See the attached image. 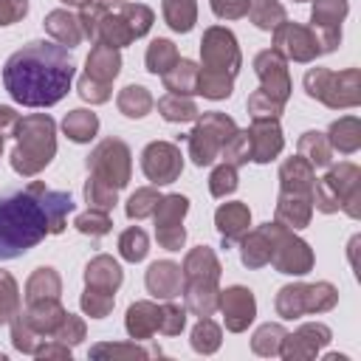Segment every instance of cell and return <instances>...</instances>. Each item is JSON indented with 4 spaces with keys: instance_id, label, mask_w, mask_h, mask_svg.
<instances>
[{
    "instance_id": "obj_1",
    "label": "cell",
    "mask_w": 361,
    "mask_h": 361,
    "mask_svg": "<svg viewBox=\"0 0 361 361\" xmlns=\"http://www.w3.org/2000/svg\"><path fill=\"white\" fill-rule=\"evenodd\" d=\"M73 209L71 192L48 189L42 180L0 192V262L17 259L45 237L59 234Z\"/></svg>"
},
{
    "instance_id": "obj_2",
    "label": "cell",
    "mask_w": 361,
    "mask_h": 361,
    "mask_svg": "<svg viewBox=\"0 0 361 361\" xmlns=\"http://www.w3.org/2000/svg\"><path fill=\"white\" fill-rule=\"evenodd\" d=\"M76 76L71 51L51 39H34L14 51L3 68V85L17 104L51 107L62 102Z\"/></svg>"
},
{
    "instance_id": "obj_3",
    "label": "cell",
    "mask_w": 361,
    "mask_h": 361,
    "mask_svg": "<svg viewBox=\"0 0 361 361\" xmlns=\"http://www.w3.org/2000/svg\"><path fill=\"white\" fill-rule=\"evenodd\" d=\"M200 59H203V68L197 73V93L214 102L228 99L234 87V76L243 62L237 37L223 25L206 28L200 39Z\"/></svg>"
},
{
    "instance_id": "obj_4",
    "label": "cell",
    "mask_w": 361,
    "mask_h": 361,
    "mask_svg": "<svg viewBox=\"0 0 361 361\" xmlns=\"http://www.w3.org/2000/svg\"><path fill=\"white\" fill-rule=\"evenodd\" d=\"M14 141L11 169L23 178H34L56 155V124L48 113L23 116L14 127Z\"/></svg>"
},
{
    "instance_id": "obj_5",
    "label": "cell",
    "mask_w": 361,
    "mask_h": 361,
    "mask_svg": "<svg viewBox=\"0 0 361 361\" xmlns=\"http://www.w3.org/2000/svg\"><path fill=\"white\" fill-rule=\"evenodd\" d=\"M183 307L195 316H212L217 310V279H220V259L209 245H197L183 259Z\"/></svg>"
},
{
    "instance_id": "obj_6",
    "label": "cell",
    "mask_w": 361,
    "mask_h": 361,
    "mask_svg": "<svg viewBox=\"0 0 361 361\" xmlns=\"http://www.w3.org/2000/svg\"><path fill=\"white\" fill-rule=\"evenodd\" d=\"M361 169L355 164H338L313 183V206L322 214L344 209L350 217L361 214Z\"/></svg>"
},
{
    "instance_id": "obj_7",
    "label": "cell",
    "mask_w": 361,
    "mask_h": 361,
    "mask_svg": "<svg viewBox=\"0 0 361 361\" xmlns=\"http://www.w3.org/2000/svg\"><path fill=\"white\" fill-rule=\"evenodd\" d=\"M118 71H121V54H118V48H113L107 42H93L90 54H87V62H85V76L76 85L79 96L85 102H90V104L110 102V96H113L110 85L118 76Z\"/></svg>"
},
{
    "instance_id": "obj_8",
    "label": "cell",
    "mask_w": 361,
    "mask_h": 361,
    "mask_svg": "<svg viewBox=\"0 0 361 361\" xmlns=\"http://www.w3.org/2000/svg\"><path fill=\"white\" fill-rule=\"evenodd\" d=\"M305 93L327 107H355L361 102L358 68H347L341 73L327 68H310L305 73Z\"/></svg>"
},
{
    "instance_id": "obj_9",
    "label": "cell",
    "mask_w": 361,
    "mask_h": 361,
    "mask_svg": "<svg viewBox=\"0 0 361 361\" xmlns=\"http://www.w3.org/2000/svg\"><path fill=\"white\" fill-rule=\"evenodd\" d=\"M237 133V124L231 116L226 113H203L195 124V130L186 135L189 144V158L195 166H209L214 164V158H220L223 147L231 141V135Z\"/></svg>"
},
{
    "instance_id": "obj_10",
    "label": "cell",
    "mask_w": 361,
    "mask_h": 361,
    "mask_svg": "<svg viewBox=\"0 0 361 361\" xmlns=\"http://www.w3.org/2000/svg\"><path fill=\"white\" fill-rule=\"evenodd\" d=\"M338 302V290L330 282H316V285H285L276 293V313L282 319H299L307 313H324Z\"/></svg>"
},
{
    "instance_id": "obj_11",
    "label": "cell",
    "mask_w": 361,
    "mask_h": 361,
    "mask_svg": "<svg viewBox=\"0 0 361 361\" xmlns=\"http://www.w3.org/2000/svg\"><path fill=\"white\" fill-rule=\"evenodd\" d=\"M130 158H133L130 147L121 138H104L87 155L85 166H87L90 178H96V180H102V183H107L113 189H124L130 183V169H133Z\"/></svg>"
},
{
    "instance_id": "obj_12",
    "label": "cell",
    "mask_w": 361,
    "mask_h": 361,
    "mask_svg": "<svg viewBox=\"0 0 361 361\" xmlns=\"http://www.w3.org/2000/svg\"><path fill=\"white\" fill-rule=\"evenodd\" d=\"M268 226V237H271V265L279 271V274H293V276H302L313 268V251L310 245L293 234V228H285L279 226L276 220L274 223H265Z\"/></svg>"
},
{
    "instance_id": "obj_13",
    "label": "cell",
    "mask_w": 361,
    "mask_h": 361,
    "mask_svg": "<svg viewBox=\"0 0 361 361\" xmlns=\"http://www.w3.org/2000/svg\"><path fill=\"white\" fill-rule=\"evenodd\" d=\"M189 212V197L183 195H164L152 212L155 217V237L158 245L166 251H180L186 243V228H183V217Z\"/></svg>"
},
{
    "instance_id": "obj_14",
    "label": "cell",
    "mask_w": 361,
    "mask_h": 361,
    "mask_svg": "<svg viewBox=\"0 0 361 361\" xmlns=\"http://www.w3.org/2000/svg\"><path fill=\"white\" fill-rule=\"evenodd\" d=\"M274 51H279L290 62H313L316 56L324 54L322 39L313 28L302 23H288V20H282L274 28Z\"/></svg>"
},
{
    "instance_id": "obj_15",
    "label": "cell",
    "mask_w": 361,
    "mask_h": 361,
    "mask_svg": "<svg viewBox=\"0 0 361 361\" xmlns=\"http://www.w3.org/2000/svg\"><path fill=\"white\" fill-rule=\"evenodd\" d=\"M141 169L155 186H166L180 178V169H183L180 149L169 141H152L141 152Z\"/></svg>"
},
{
    "instance_id": "obj_16",
    "label": "cell",
    "mask_w": 361,
    "mask_h": 361,
    "mask_svg": "<svg viewBox=\"0 0 361 361\" xmlns=\"http://www.w3.org/2000/svg\"><path fill=\"white\" fill-rule=\"evenodd\" d=\"M254 73L259 76V90L268 93L274 102L285 104L290 96V76H288V59L274 51L265 48L254 56Z\"/></svg>"
},
{
    "instance_id": "obj_17",
    "label": "cell",
    "mask_w": 361,
    "mask_h": 361,
    "mask_svg": "<svg viewBox=\"0 0 361 361\" xmlns=\"http://www.w3.org/2000/svg\"><path fill=\"white\" fill-rule=\"evenodd\" d=\"M347 11H350L347 0H316L313 3V11H310V23L313 25L310 28L319 34L324 54L338 48V42H341V23H344Z\"/></svg>"
},
{
    "instance_id": "obj_18",
    "label": "cell",
    "mask_w": 361,
    "mask_h": 361,
    "mask_svg": "<svg viewBox=\"0 0 361 361\" xmlns=\"http://www.w3.org/2000/svg\"><path fill=\"white\" fill-rule=\"evenodd\" d=\"M217 307L223 310V319H226V330L231 333H243L254 316H257V302H254V293L243 285H231L226 290H220L217 296Z\"/></svg>"
},
{
    "instance_id": "obj_19",
    "label": "cell",
    "mask_w": 361,
    "mask_h": 361,
    "mask_svg": "<svg viewBox=\"0 0 361 361\" xmlns=\"http://www.w3.org/2000/svg\"><path fill=\"white\" fill-rule=\"evenodd\" d=\"M248 141H251V161L254 164H268L282 152V130L276 118H254L248 127Z\"/></svg>"
},
{
    "instance_id": "obj_20",
    "label": "cell",
    "mask_w": 361,
    "mask_h": 361,
    "mask_svg": "<svg viewBox=\"0 0 361 361\" xmlns=\"http://www.w3.org/2000/svg\"><path fill=\"white\" fill-rule=\"evenodd\" d=\"M327 341H330V327L327 324H302L293 336L290 333L285 336L279 355L282 358H313Z\"/></svg>"
},
{
    "instance_id": "obj_21",
    "label": "cell",
    "mask_w": 361,
    "mask_h": 361,
    "mask_svg": "<svg viewBox=\"0 0 361 361\" xmlns=\"http://www.w3.org/2000/svg\"><path fill=\"white\" fill-rule=\"evenodd\" d=\"M214 226H217V234L223 240V248H231L243 240V234L248 231L251 226V212L245 203H223L217 212H214Z\"/></svg>"
},
{
    "instance_id": "obj_22",
    "label": "cell",
    "mask_w": 361,
    "mask_h": 361,
    "mask_svg": "<svg viewBox=\"0 0 361 361\" xmlns=\"http://www.w3.org/2000/svg\"><path fill=\"white\" fill-rule=\"evenodd\" d=\"M144 285L155 299H175L183 288V271H180V265H175L169 259H158L147 268Z\"/></svg>"
},
{
    "instance_id": "obj_23",
    "label": "cell",
    "mask_w": 361,
    "mask_h": 361,
    "mask_svg": "<svg viewBox=\"0 0 361 361\" xmlns=\"http://www.w3.org/2000/svg\"><path fill=\"white\" fill-rule=\"evenodd\" d=\"M313 183H316V166L305 161L302 155L285 158L279 166V192H293V195H310L313 197Z\"/></svg>"
},
{
    "instance_id": "obj_24",
    "label": "cell",
    "mask_w": 361,
    "mask_h": 361,
    "mask_svg": "<svg viewBox=\"0 0 361 361\" xmlns=\"http://www.w3.org/2000/svg\"><path fill=\"white\" fill-rule=\"evenodd\" d=\"M313 214V197L310 195H293L279 192L276 200V223L285 228H305Z\"/></svg>"
},
{
    "instance_id": "obj_25",
    "label": "cell",
    "mask_w": 361,
    "mask_h": 361,
    "mask_svg": "<svg viewBox=\"0 0 361 361\" xmlns=\"http://www.w3.org/2000/svg\"><path fill=\"white\" fill-rule=\"evenodd\" d=\"M158 319H161V305L155 302H135L127 307V319L124 327L130 333V338L135 341H147L158 333Z\"/></svg>"
},
{
    "instance_id": "obj_26",
    "label": "cell",
    "mask_w": 361,
    "mask_h": 361,
    "mask_svg": "<svg viewBox=\"0 0 361 361\" xmlns=\"http://www.w3.org/2000/svg\"><path fill=\"white\" fill-rule=\"evenodd\" d=\"M121 279H124L121 265H118L113 257H107V254L93 257V259L87 262V268H85V282H87V288H96V290L116 293L118 285H121Z\"/></svg>"
},
{
    "instance_id": "obj_27",
    "label": "cell",
    "mask_w": 361,
    "mask_h": 361,
    "mask_svg": "<svg viewBox=\"0 0 361 361\" xmlns=\"http://www.w3.org/2000/svg\"><path fill=\"white\" fill-rule=\"evenodd\" d=\"M42 25H45V31L54 37V42H59V45H65V48H76L79 42H82V25H79V17H73L71 11H65V8H56V11H51V14H45V20H42Z\"/></svg>"
},
{
    "instance_id": "obj_28",
    "label": "cell",
    "mask_w": 361,
    "mask_h": 361,
    "mask_svg": "<svg viewBox=\"0 0 361 361\" xmlns=\"http://www.w3.org/2000/svg\"><path fill=\"white\" fill-rule=\"evenodd\" d=\"M240 259L245 268H262L271 259V237H268V226L254 228L251 234L245 231L240 240Z\"/></svg>"
},
{
    "instance_id": "obj_29",
    "label": "cell",
    "mask_w": 361,
    "mask_h": 361,
    "mask_svg": "<svg viewBox=\"0 0 361 361\" xmlns=\"http://www.w3.org/2000/svg\"><path fill=\"white\" fill-rule=\"evenodd\" d=\"M327 144L344 155L355 152L361 147V121L355 116H344V118L333 121L327 130Z\"/></svg>"
},
{
    "instance_id": "obj_30",
    "label": "cell",
    "mask_w": 361,
    "mask_h": 361,
    "mask_svg": "<svg viewBox=\"0 0 361 361\" xmlns=\"http://www.w3.org/2000/svg\"><path fill=\"white\" fill-rule=\"evenodd\" d=\"M197 73H200V68L192 59H178L161 79H164V87L169 93L189 96V93H197Z\"/></svg>"
},
{
    "instance_id": "obj_31",
    "label": "cell",
    "mask_w": 361,
    "mask_h": 361,
    "mask_svg": "<svg viewBox=\"0 0 361 361\" xmlns=\"http://www.w3.org/2000/svg\"><path fill=\"white\" fill-rule=\"evenodd\" d=\"M59 293H62V279L54 268H37L25 282V302L59 299Z\"/></svg>"
},
{
    "instance_id": "obj_32",
    "label": "cell",
    "mask_w": 361,
    "mask_h": 361,
    "mask_svg": "<svg viewBox=\"0 0 361 361\" xmlns=\"http://www.w3.org/2000/svg\"><path fill=\"white\" fill-rule=\"evenodd\" d=\"M158 113L164 116V121H172V124H180V121H195L200 116L197 104L183 96V93H166L158 99Z\"/></svg>"
},
{
    "instance_id": "obj_33",
    "label": "cell",
    "mask_w": 361,
    "mask_h": 361,
    "mask_svg": "<svg viewBox=\"0 0 361 361\" xmlns=\"http://www.w3.org/2000/svg\"><path fill=\"white\" fill-rule=\"evenodd\" d=\"M62 130L73 144H87L99 130V118L90 110H71L62 118Z\"/></svg>"
},
{
    "instance_id": "obj_34",
    "label": "cell",
    "mask_w": 361,
    "mask_h": 361,
    "mask_svg": "<svg viewBox=\"0 0 361 361\" xmlns=\"http://www.w3.org/2000/svg\"><path fill=\"white\" fill-rule=\"evenodd\" d=\"M299 155H302L305 161H310V166H330V161H333V147L327 144V135H324V133L307 130V133H302V138H299Z\"/></svg>"
},
{
    "instance_id": "obj_35",
    "label": "cell",
    "mask_w": 361,
    "mask_h": 361,
    "mask_svg": "<svg viewBox=\"0 0 361 361\" xmlns=\"http://www.w3.org/2000/svg\"><path fill=\"white\" fill-rule=\"evenodd\" d=\"M164 20L172 31L189 34L197 20V6L195 0H164Z\"/></svg>"
},
{
    "instance_id": "obj_36",
    "label": "cell",
    "mask_w": 361,
    "mask_h": 361,
    "mask_svg": "<svg viewBox=\"0 0 361 361\" xmlns=\"http://www.w3.org/2000/svg\"><path fill=\"white\" fill-rule=\"evenodd\" d=\"M116 104H118V110H121L127 118H144V116L152 110L155 102H152V96H149L147 87H141V85H127V87L118 93Z\"/></svg>"
},
{
    "instance_id": "obj_37",
    "label": "cell",
    "mask_w": 361,
    "mask_h": 361,
    "mask_svg": "<svg viewBox=\"0 0 361 361\" xmlns=\"http://www.w3.org/2000/svg\"><path fill=\"white\" fill-rule=\"evenodd\" d=\"M178 59H180V56H178L175 42H169V39H164V37L152 39V42H149V48H147V56H144L147 71H149V73H155V76H164V73H166Z\"/></svg>"
},
{
    "instance_id": "obj_38",
    "label": "cell",
    "mask_w": 361,
    "mask_h": 361,
    "mask_svg": "<svg viewBox=\"0 0 361 361\" xmlns=\"http://www.w3.org/2000/svg\"><path fill=\"white\" fill-rule=\"evenodd\" d=\"M248 17L257 28L274 31L285 20V8L279 0H248Z\"/></svg>"
},
{
    "instance_id": "obj_39",
    "label": "cell",
    "mask_w": 361,
    "mask_h": 361,
    "mask_svg": "<svg viewBox=\"0 0 361 361\" xmlns=\"http://www.w3.org/2000/svg\"><path fill=\"white\" fill-rule=\"evenodd\" d=\"M147 251H149V237H147L144 228L130 226V228L121 231V237H118V254L127 262H141L147 257Z\"/></svg>"
},
{
    "instance_id": "obj_40",
    "label": "cell",
    "mask_w": 361,
    "mask_h": 361,
    "mask_svg": "<svg viewBox=\"0 0 361 361\" xmlns=\"http://www.w3.org/2000/svg\"><path fill=\"white\" fill-rule=\"evenodd\" d=\"M285 327L282 324H262L257 333H254V338H251V350L257 353V355H279V350H282V341H285Z\"/></svg>"
},
{
    "instance_id": "obj_41",
    "label": "cell",
    "mask_w": 361,
    "mask_h": 361,
    "mask_svg": "<svg viewBox=\"0 0 361 361\" xmlns=\"http://www.w3.org/2000/svg\"><path fill=\"white\" fill-rule=\"evenodd\" d=\"M20 310H23V305H20L17 282L8 271H0V324H8Z\"/></svg>"
},
{
    "instance_id": "obj_42",
    "label": "cell",
    "mask_w": 361,
    "mask_h": 361,
    "mask_svg": "<svg viewBox=\"0 0 361 361\" xmlns=\"http://www.w3.org/2000/svg\"><path fill=\"white\" fill-rule=\"evenodd\" d=\"M220 336H223L220 327L209 316H200V322L192 330V350L195 353H203V355H212L220 347Z\"/></svg>"
},
{
    "instance_id": "obj_43",
    "label": "cell",
    "mask_w": 361,
    "mask_h": 361,
    "mask_svg": "<svg viewBox=\"0 0 361 361\" xmlns=\"http://www.w3.org/2000/svg\"><path fill=\"white\" fill-rule=\"evenodd\" d=\"M158 200H161L158 189H152V186H141V189H135V192L130 195V200H127V217H130V220L152 217Z\"/></svg>"
},
{
    "instance_id": "obj_44",
    "label": "cell",
    "mask_w": 361,
    "mask_h": 361,
    "mask_svg": "<svg viewBox=\"0 0 361 361\" xmlns=\"http://www.w3.org/2000/svg\"><path fill=\"white\" fill-rule=\"evenodd\" d=\"M85 200L90 209H102V212H110L116 203H118V189L96 180V178H87L85 183Z\"/></svg>"
},
{
    "instance_id": "obj_45",
    "label": "cell",
    "mask_w": 361,
    "mask_h": 361,
    "mask_svg": "<svg viewBox=\"0 0 361 361\" xmlns=\"http://www.w3.org/2000/svg\"><path fill=\"white\" fill-rule=\"evenodd\" d=\"M76 231L82 234H90V237H102L113 228V220H110V212H102V209H87L85 214H79L73 220Z\"/></svg>"
},
{
    "instance_id": "obj_46",
    "label": "cell",
    "mask_w": 361,
    "mask_h": 361,
    "mask_svg": "<svg viewBox=\"0 0 361 361\" xmlns=\"http://www.w3.org/2000/svg\"><path fill=\"white\" fill-rule=\"evenodd\" d=\"M113 302H116L113 293L96 290V288H85V293H82V299H79L82 310H85L90 319H104V316L113 310Z\"/></svg>"
},
{
    "instance_id": "obj_47",
    "label": "cell",
    "mask_w": 361,
    "mask_h": 361,
    "mask_svg": "<svg viewBox=\"0 0 361 361\" xmlns=\"http://www.w3.org/2000/svg\"><path fill=\"white\" fill-rule=\"evenodd\" d=\"M220 158H223L226 164H231V166H243V164H248V161H251V141H248V130H237V133L231 135V141L223 147Z\"/></svg>"
},
{
    "instance_id": "obj_48",
    "label": "cell",
    "mask_w": 361,
    "mask_h": 361,
    "mask_svg": "<svg viewBox=\"0 0 361 361\" xmlns=\"http://www.w3.org/2000/svg\"><path fill=\"white\" fill-rule=\"evenodd\" d=\"M237 189V166H231V164H220V166H214L212 169V175H209V192L214 195V197H226V195H231Z\"/></svg>"
},
{
    "instance_id": "obj_49",
    "label": "cell",
    "mask_w": 361,
    "mask_h": 361,
    "mask_svg": "<svg viewBox=\"0 0 361 361\" xmlns=\"http://www.w3.org/2000/svg\"><path fill=\"white\" fill-rule=\"evenodd\" d=\"M8 324H11V344H14L20 353H31V355H34L37 341H48V338L37 336V333L28 327V322L23 319V313H17V316H14Z\"/></svg>"
},
{
    "instance_id": "obj_50",
    "label": "cell",
    "mask_w": 361,
    "mask_h": 361,
    "mask_svg": "<svg viewBox=\"0 0 361 361\" xmlns=\"http://www.w3.org/2000/svg\"><path fill=\"white\" fill-rule=\"evenodd\" d=\"M152 353L138 347L135 338H133V344H96V347H90V358H107V355L110 358H147Z\"/></svg>"
},
{
    "instance_id": "obj_51",
    "label": "cell",
    "mask_w": 361,
    "mask_h": 361,
    "mask_svg": "<svg viewBox=\"0 0 361 361\" xmlns=\"http://www.w3.org/2000/svg\"><path fill=\"white\" fill-rule=\"evenodd\" d=\"M186 324V307H178L172 305L169 299H164L161 305V319H158V333L164 336H178Z\"/></svg>"
},
{
    "instance_id": "obj_52",
    "label": "cell",
    "mask_w": 361,
    "mask_h": 361,
    "mask_svg": "<svg viewBox=\"0 0 361 361\" xmlns=\"http://www.w3.org/2000/svg\"><path fill=\"white\" fill-rule=\"evenodd\" d=\"M245 107H248L251 118H279V113H282L285 104L274 102V99H271L268 93H262V90H254V93L248 96Z\"/></svg>"
},
{
    "instance_id": "obj_53",
    "label": "cell",
    "mask_w": 361,
    "mask_h": 361,
    "mask_svg": "<svg viewBox=\"0 0 361 361\" xmlns=\"http://www.w3.org/2000/svg\"><path fill=\"white\" fill-rule=\"evenodd\" d=\"M51 338H56V341H62V344L73 347V344H79V341L85 338V322H82L79 316L68 313V316L62 319V324L56 327V333H54Z\"/></svg>"
},
{
    "instance_id": "obj_54",
    "label": "cell",
    "mask_w": 361,
    "mask_h": 361,
    "mask_svg": "<svg viewBox=\"0 0 361 361\" xmlns=\"http://www.w3.org/2000/svg\"><path fill=\"white\" fill-rule=\"evenodd\" d=\"M212 11L220 20H240L248 14V0H212Z\"/></svg>"
},
{
    "instance_id": "obj_55",
    "label": "cell",
    "mask_w": 361,
    "mask_h": 361,
    "mask_svg": "<svg viewBox=\"0 0 361 361\" xmlns=\"http://www.w3.org/2000/svg\"><path fill=\"white\" fill-rule=\"evenodd\" d=\"M28 14V0H0V25H11Z\"/></svg>"
},
{
    "instance_id": "obj_56",
    "label": "cell",
    "mask_w": 361,
    "mask_h": 361,
    "mask_svg": "<svg viewBox=\"0 0 361 361\" xmlns=\"http://www.w3.org/2000/svg\"><path fill=\"white\" fill-rule=\"evenodd\" d=\"M17 121H20V116L14 113V107H6V104H0V135H3V138L14 133Z\"/></svg>"
},
{
    "instance_id": "obj_57",
    "label": "cell",
    "mask_w": 361,
    "mask_h": 361,
    "mask_svg": "<svg viewBox=\"0 0 361 361\" xmlns=\"http://www.w3.org/2000/svg\"><path fill=\"white\" fill-rule=\"evenodd\" d=\"M65 6H73V8H82V6H87V3H93V0H62Z\"/></svg>"
},
{
    "instance_id": "obj_58",
    "label": "cell",
    "mask_w": 361,
    "mask_h": 361,
    "mask_svg": "<svg viewBox=\"0 0 361 361\" xmlns=\"http://www.w3.org/2000/svg\"><path fill=\"white\" fill-rule=\"evenodd\" d=\"M104 6H121V3H127V0H102Z\"/></svg>"
},
{
    "instance_id": "obj_59",
    "label": "cell",
    "mask_w": 361,
    "mask_h": 361,
    "mask_svg": "<svg viewBox=\"0 0 361 361\" xmlns=\"http://www.w3.org/2000/svg\"><path fill=\"white\" fill-rule=\"evenodd\" d=\"M0 152H3V135H0Z\"/></svg>"
},
{
    "instance_id": "obj_60",
    "label": "cell",
    "mask_w": 361,
    "mask_h": 361,
    "mask_svg": "<svg viewBox=\"0 0 361 361\" xmlns=\"http://www.w3.org/2000/svg\"><path fill=\"white\" fill-rule=\"evenodd\" d=\"M3 358H6V355H3V353H0V361H3Z\"/></svg>"
},
{
    "instance_id": "obj_61",
    "label": "cell",
    "mask_w": 361,
    "mask_h": 361,
    "mask_svg": "<svg viewBox=\"0 0 361 361\" xmlns=\"http://www.w3.org/2000/svg\"><path fill=\"white\" fill-rule=\"evenodd\" d=\"M296 3H305V0H296Z\"/></svg>"
}]
</instances>
